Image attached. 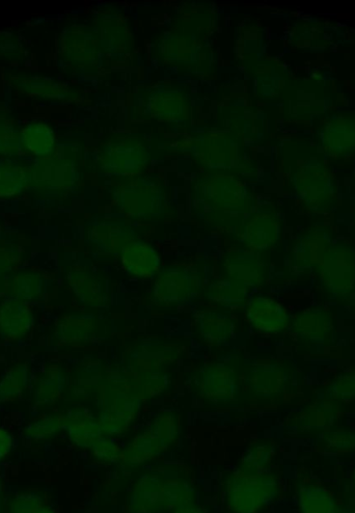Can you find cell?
Masks as SVG:
<instances>
[{
  "label": "cell",
  "instance_id": "6da1fadb",
  "mask_svg": "<svg viewBox=\"0 0 355 513\" xmlns=\"http://www.w3.org/2000/svg\"><path fill=\"white\" fill-rule=\"evenodd\" d=\"M194 208L216 226H233L249 218L252 197L247 184L231 173H208L193 184Z\"/></svg>",
  "mask_w": 355,
  "mask_h": 513
},
{
  "label": "cell",
  "instance_id": "7a4b0ae2",
  "mask_svg": "<svg viewBox=\"0 0 355 513\" xmlns=\"http://www.w3.org/2000/svg\"><path fill=\"white\" fill-rule=\"evenodd\" d=\"M194 501L195 491L186 479L166 471H154L136 481L129 513H165Z\"/></svg>",
  "mask_w": 355,
  "mask_h": 513
},
{
  "label": "cell",
  "instance_id": "3957f363",
  "mask_svg": "<svg viewBox=\"0 0 355 513\" xmlns=\"http://www.w3.org/2000/svg\"><path fill=\"white\" fill-rule=\"evenodd\" d=\"M275 473L253 472L238 468L225 479V503L228 513H261L280 494Z\"/></svg>",
  "mask_w": 355,
  "mask_h": 513
},
{
  "label": "cell",
  "instance_id": "277c9868",
  "mask_svg": "<svg viewBox=\"0 0 355 513\" xmlns=\"http://www.w3.org/2000/svg\"><path fill=\"white\" fill-rule=\"evenodd\" d=\"M114 199L120 210L133 220L159 219L171 207L166 186L152 176L127 179L115 188Z\"/></svg>",
  "mask_w": 355,
  "mask_h": 513
},
{
  "label": "cell",
  "instance_id": "5b68a950",
  "mask_svg": "<svg viewBox=\"0 0 355 513\" xmlns=\"http://www.w3.org/2000/svg\"><path fill=\"white\" fill-rule=\"evenodd\" d=\"M151 154L145 140L132 135L116 137L104 144L98 154L101 172L127 179L141 176L150 164Z\"/></svg>",
  "mask_w": 355,
  "mask_h": 513
},
{
  "label": "cell",
  "instance_id": "8992f818",
  "mask_svg": "<svg viewBox=\"0 0 355 513\" xmlns=\"http://www.w3.org/2000/svg\"><path fill=\"white\" fill-rule=\"evenodd\" d=\"M203 276L195 265H177L163 269L152 289L151 301L160 308L187 305L197 299Z\"/></svg>",
  "mask_w": 355,
  "mask_h": 513
},
{
  "label": "cell",
  "instance_id": "52a82bcc",
  "mask_svg": "<svg viewBox=\"0 0 355 513\" xmlns=\"http://www.w3.org/2000/svg\"><path fill=\"white\" fill-rule=\"evenodd\" d=\"M296 193L312 212L330 210L337 199L336 180L331 169L318 161L306 162L294 176Z\"/></svg>",
  "mask_w": 355,
  "mask_h": 513
},
{
  "label": "cell",
  "instance_id": "ba28073f",
  "mask_svg": "<svg viewBox=\"0 0 355 513\" xmlns=\"http://www.w3.org/2000/svg\"><path fill=\"white\" fill-rule=\"evenodd\" d=\"M193 156L207 170L234 171L243 167L240 141L227 130L200 134L193 144Z\"/></svg>",
  "mask_w": 355,
  "mask_h": 513
},
{
  "label": "cell",
  "instance_id": "9c48e42d",
  "mask_svg": "<svg viewBox=\"0 0 355 513\" xmlns=\"http://www.w3.org/2000/svg\"><path fill=\"white\" fill-rule=\"evenodd\" d=\"M30 173L29 188L44 197L66 194L77 178L73 157L59 152L58 149L36 160Z\"/></svg>",
  "mask_w": 355,
  "mask_h": 513
},
{
  "label": "cell",
  "instance_id": "30bf717a",
  "mask_svg": "<svg viewBox=\"0 0 355 513\" xmlns=\"http://www.w3.org/2000/svg\"><path fill=\"white\" fill-rule=\"evenodd\" d=\"M320 285L335 299H344L355 288V252L347 246L333 245L318 268Z\"/></svg>",
  "mask_w": 355,
  "mask_h": 513
},
{
  "label": "cell",
  "instance_id": "8fae6325",
  "mask_svg": "<svg viewBox=\"0 0 355 513\" xmlns=\"http://www.w3.org/2000/svg\"><path fill=\"white\" fill-rule=\"evenodd\" d=\"M203 33L199 27L183 23L166 34L159 45L160 56L173 66L199 67L205 57Z\"/></svg>",
  "mask_w": 355,
  "mask_h": 513
},
{
  "label": "cell",
  "instance_id": "7c38bea8",
  "mask_svg": "<svg viewBox=\"0 0 355 513\" xmlns=\"http://www.w3.org/2000/svg\"><path fill=\"white\" fill-rule=\"evenodd\" d=\"M101 47L94 30L72 25L61 37V56L64 63L78 72H93L99 65Z\"/></svg>",
  "mask_w": 355,
  "mask_h": 513
},
{
  "label": "cell",
  "instance_id": "4fadbf2b",
  "mask_svg": "<svg viewBox=\"0 0 355 513\" xmlns=\"http://www.w3.org/2000/svg\"><path fill=\"white\" fill-rule=\"evenodd\" d=\"M8 84L18 93L51 101H74L77 94L61 81L23 70H7Z\"/></svg>",
  "mask_w": 355,
  "mask_h": 513
},
{
  "label": "cell",
  "instance_id": "5bb4252c",
  "mask_svg": "<svg viewBox=\"0 0 355 513\" xmlns=\"http://www.w3.org/2000/svg\"><path fill=\"white\" fill-rule=\"evenodd\" d=\"M177 344L161 340H146L135 344L125 357V370L153 371L161 370L176 362L180 355Z\"/></svg>",
  "mask_w": 355,
  "mask_h": 513
},
{
  "label": "cell",
  "instance_id": "9a60e30c",
  "mask_svg": "<svg viewBox=\"0 0 355 513\" xmlns=\"http://www.w3.org/2000/svg\"><path fill=\"white\" fill-rule=\"evenodd\" d=\"M199 394L213 403L231 401L237 394V378L234 369L226 363H211L196 375Z\"/></svg>",
  "mask_w": 355,
  "mask_h": 513
},
{
  "label": "cell",
  "instance_id": "2e32d148",
  "mask_svg": "<svg viewBox=\"0 0 355 513\" xmlns=\"http://www.w3.org/2000/svg\"><path fill=\"white\" fill-rule=\"evenodd\" d=\"M67 282L81 304L92 308L108 306V282L103 275L84 266H73L67 274Z\"/></svg>",
  "mask_w": 355,
  "mask_h": 513
},
{
  "label": "cell",
  "instance_id": "e0dca14e",
  "mask_svg": "<svg viewBox=\"0 0 355 513\" xmlns=\"http://www.w3.org/2000/svg\"><path fill=\"white\" fill-rule=\"evenodd\" d=\"M325 154L346 159L355 153V115H341L326 122L319 131Z\"/></svg>",
  "mask_w": 355,
  "mask_h": 513
},
{
  "label": "cell",
  "instance_id": "ac0fdd59",
  "mask_svg": "<svg viewBox=\"0 0 355 513\" xmlns=\"http://www.w3.org/2000/svg\"><path fill=\"white\" fill-rule=\"evenodd\" d=\"M101 413L122 418L131 423L141 408V399L128 389L124 374L108 376L100 391Z\"/></svg>",
  "mask_w": 355,
  "mask_h": 513
},
{
  "label": "cell",
  "instance_id": "d6986e66",
  "mask_svg": "<svg viewBox=\"0 0 355 513\" xmlns=\"http://www.w3.org/2000/svg\"><path fill=\"white\" fill-rule=\"evenodd\" d=\"M333 246L331 234L314 228L300 237L291 253V268L296 272L318 269L325 253Z\"/></svg>",
  "mask_w": 355,
  "mask_h": 513
},
{
  "label": "cell",
  "instance_id": "ffe728a7",
  "mask_svg": "<svg viewBox=\"0 0 355 513\" xmlns=\"http://www.w3.org/2000/svg\"><path fill=\"white\" fill-rule=\"evenodd\" d=\"M282 223L279 215L273 212H259L245 220L242 239L254 252L275 247L280 240Z\"/></svg>",
  "mask_w": 355,
  "mask_h": 513
},
{
  "label": "cell",
  "instance_id": "44dd1931",
  "mask_svg": "<svg viewBox=\"0 0 355 513\" xmlns=\"http://www.w3.org/2000/svg\"><path fill=\"white\" fill-rule=\"evenodd\" d=\"M247 318L256 331L263 334H280L289 327L287 310L269 297L257 296L249 302Z\"/></svg>",
  "mask_w": 355,
  "mask_h": 513
},
{
  "label": "cell",
  "instance_id": "7402d4cb",
  "mask_svg": "<svg viewBox=\"0 0 355 513\" xmlns=\"http://www.w3.org/2000/svg\"><path fill=\"white\" fill-rule=\"evenodd\" d=\"M291 374L284 365L278 363L258 365L252 368L247 377L250 391L263 399H277L285 392Z\"/></svg>",
  "mask_w": 355,
  "mask_h": 513
},
{
  "label": "cell",
  "instance_id": "603a6c76",
  "mask_svg": "<svg viewBox=\"0 0 355 513\" xmlns=\"http://www.w3.org/2000/svg\"><path fill=\"white\" fill-rule=\"evenodd\" d=\"M121 262L125 272L140 280L155 277L160 268V256L148 242L135 239L121 253Z\"/></svg>",
  "mask_w": 355,
  "mask_h": 513
},
{
  "label": "cell",
  "instance_id": "cb8c5ba5",
  "mask_svg": "<svg viewBox=\"0 0 355 513\" xmlns=\"http://www.w3.org/2000/svg\"><path fill=\"white\" fill-rule=\"evenodd\" d=\"M89 237L96 252L105 257L121 255L129 243L136 239L131 228L116 222H103L93 226Z\"/></svg>",
  "mask_w": 355,
  "mask_h": 513
},
{
  "label": "cell",
  "instance_id": "d4e9b609",
  "mask_svg": "<svg viewBox=\"0 0 355 513\" xmlns=\"http://www.w3.org/2000/svg\"><path fill=\"white\" fill-rule=\"evenodd\" d=\"M228 279L245 287H256L265 278V265L254 251H234L225 259Z\"/></svg>",
  "mask_w": 355,
  "mask_h": 513
},
{
  "label": "cell",
  "instance_id": "484cf974",
  "mask_svg": "<svg viewBox=\"0 0 355 513\" xmlns=\"http://www.w3.org/2000/svg\"><path fill=\"white\" fill-rule=\"evenodd\" d=\"M62 427L80 448L92 449L103 437L98 419L86 409H73L62 415Z\"/></svg>",
  "mask_w": 355,
  "mask_h": 513
},
{
  "label": "cell",
  "instance_id": "4316f807",
  "mask_svg": "<svg viewBox=\"0 0 355 513\" xmlns=\"http://www.w3.org/2000/svg\"><path fill=\"white\" fill-rule=\"evenodd\" d=\"M334 330V316L323 308H311L297 314L292 323V334L302 341L314 342L330 337Z\"/></svg>",
  "mask_w": 355,
  "mask_h": 513
},
{
  "label": "cell",
  "instance_id": "83f0119b",
  "mask_svg": "<svg viewBox=\"0 0 355 513\" xmlns=\"http://www.w3.org/2000/svg\"><path fill=\"white\" fill-rule=\"evenodd\" d=\"M97 328L98 323L94 316L67 315L58 321L54 340L60 346H83L95 339Z\"/></svg>",
  "mask_w": 355,
  "mask_h": 513
},
{
  "label": "cell",
  "instance_id": "f1b7e54d",
  "mask_svg": "<svg viewBox=\"0 0 355 513\" xmlns=\"http://www.w3.org/2000/svg\"><path fill=\"white\" fill-rule=\"evenodd\" d=\"M148 107L151 117L161 122H178L189 117V98L182 90L155 91L149 97Z\"/></svg>",
  "mask_w": 355,
  "mask_h": 513
},
{
  "label": "cell",
  "instance_id": "f546056e",
  "mask_svg": "<svg viewBox=\"0 0 355 513\" xmlns=\"http://www.w3.org/2000/svg\"><path fill=\"white\" fill-rule=\"evenodd\" d=\"M33 308L18 300L0 305V335L10 341L24 338L32 331Z\"/></svg>",
  "mask_w": 355,
  "mask_h": 513
},
{
  "label": "cell",
  "instance_id": "4dcf8cb0",
  "mask_svg": "<svg viewBox=\"0 0 355 513\" xmlns=\"http://www.w3.org/2000/svg\"><path fill=\"white\" fill-rule=\"evenodd\" d=\"M338 403L331 399L318 400L300 411L293 419V425L303 432H325L339 420Z\"/></svg>",
  "mask_w": 355,
  "mask_h": 513
},
{
  "label": "cell",
  "instance_id": "1f68e13d",
  "mask_svg": "<svg viewBox=\"0 0 355 513\" xmlns=\"http://www.w3.org/2000/svg\"><path fill=\"white\" fill-rule=\"evenodd\" d=\"M202 339L211 346H225L235 333V320L227 313L203 310L195 316Z\"/></svg>",
  "mask_w": 355,
  "mask_h": 513
},
{
  "label": "cell",
  "instance_id": "d6a6232c",
  "mask_svg": "<svg viewBox=\"0 0 355 513\" xmlns=\"http://www.w3.org/2000/svg\"><path fill=\"white\" fill-rule=\"evenodd\" d=\"M94 29L101 50L106 53L123 52L128 48L129 29L120 14L106 13L96 20Z\"/></svg>",
  "mask_w": 355,
  "mask_h": 513
},
{
  "label": "cell",
  "instance_id": "836d02e7",
  "mask_svg": "<svg viewBox=\"0 0 355 513\" xmlns=\"http://www.w3.org/2000/svg\"><path fill=\"white\" fill-rule=\"evenodd\" d=\"M170 375L163 370L129 371L124 377L128 389L139 399H150L165 392L170 385Z\"/></svg>",
  "mask_w": 355,
  "mask_h": 513
},
{
  "label": "cell",
  "instance_id": "e575fe53",
  "mask_svg": "<svg viewBox=\"0 0 355 513\" xmlns=\"http://www.w3.org/2000/svg\"><path fill=\"white\" fill-rule=\"evenodd\" d=\"M297 498L299 513H344L332 492L318 484L300 485Z\"/></svg>",
  "mask_w": 355,
  "mask_h": 513
},
{
  "label": "cell",
  "instance_id": "d590c367",
  "mask_svg": "<svg viewBox=\"0 0 355 513\" xmlns=\"http://www.w3.org/2000/svg\"><path fill=\"white\" fill-rule=\"evenodd\" d=\"M20 147L39 157L52 154L57 149L56 133L45 122H34L20 131Z\"/></svg>",
  "mask_w": 355,
  "mask_h": 513
},
{
  "label": "cell",
  "instance_id": "8d00e7d4",
  "mask_svg": "<svg viewBox=\"0 0 355 513\" xmlns=\"http://www.w3.org/2000/svg\"><path fill=\"white\" fill-rule=\"evenodd\" d=\"M168 448L147 430L144 434L135 437L122 451L120 462L126 468L139 467Z\"/></svg>",
  "mask_w": 355,
  "mask_h": 513
},
{
  "label": "cell",
  "instance_id": "74e56055",
  "mask_svg": "<svg viewBox=\"0 0 355 513\" xmlns=\"http://www.w3.org/2000/svg\"><path fill=\"white\" fill-rule=\"evenodd\" d=\"M206 296L213 304L228 308H241L249 302V288L230 279L215 280L206 288Z\"/></svg>",
  "mask_w": 355,
  "mask_h": 513
},
{
  "label": "cell",
  "instance_id": "f35d334b",
  "mask_svg": "<svg viewBox=\"0 0 355 513\" xmlns=\"http://www.w3.org/2000/svg\"><path fill=\"white\" fill-rule=\"evenodd\" d=\"M31 173L19 162L0 160V199L13 198L29 188Z\"/></svg>",
  "mask_w": 355,
  "mask_h": 513
},
{
  "label": "cell",
  "instance_id": "ab89813d",
  "mask_svg": "<svg viewBox=\"0 0 355 513\" xmlns=\"http://www.w3.org/2000/svg\"><path fill=\"white\" fill-rule=\"evenodd\" d=\"M65 387V376L60 366L49 365L45 368L35 387V402L39 407L56 402Z\"/></svg>",
  "mask_w": 355,
  "mask_h": 513
},
{
  "label": "cell",
  "instance_id": "60d3db41",
  "mask_svg": "<svg viewBox=\"0 0 355 513\" xmlns=\"http://www.w3.org/2000/svg\"><path fill=\"white\" fill-rule=\"evenodd\" d=\"M6 290L18 301L33 302L42 295L43 281L35 273H19L7 281Z\"/></svg>",
  "mask_w": 355,
  "mask_h": 513
},
{
  "label": "cell",
  "instance_id": "b9f144b4",
  "mask_svg": "<svg viewBox=\"0 0 355 513\" xmlns=\"http://www.w3.org/2000/svg\"><path fill=\"white\" fill-rule=\"evenodd\" d=\"M29 380V367L16 365L4 374L0 381V403L17 400L23 393Z\"/></svg>",
  "mask_w": 355,
  "mask_h": 513
},
{
  "label": "cell",
  "instance_id": "7bdbcfd3",
  "mask_svg": "<svg viewBox=\"0 0 355 513\" xmlns=\"http://www.w3.org/2000/svg\"><path fill=\"white\" fill-rule=\"evenodd\" d=\"M62 429V415L48 414L27 425L24 434L36 442H43L57 437Z\"/></svg>",
  "mask_w": 355,
  "mask_h": 513
},
{
  "label": "cell",
  "instance_id": "ee69618b",
  "mask_svg": "<svg viewBox=\"0 0 355 513\" xmlns=\"http://www.w3.org/2000/svg\"><path fill=\"white\" fill-rule=\"evenodd\" d=\"M148 430L157 439L170 447L176 442L179 436V416L172 412L160 413L155 417Z\"/></svg>",
  "mask_w": 355,
  "mask_h": 513
},
{
  "label": "cell",
  "instance_id": "f6af8a7d",
  "mask_svg": "<svg viewBox=\"0 0 355 513\" xmlns=\"http://www.w3.org/2000/svg\"><path fill=\"white\" fill-rule=\"evenodd\" d=\"M275 453V448L270 444L255 445L243 455L240 468L253 472L268 471Z\"/></svg>",
  "mask_w": 355,
  "mask_h": 513
},
{
  "label": "cell",
  "instance_id": "bcb514c9",
  "mask_svg": "<svg viewBox=\"0 0 355 513\" xmlns=\"http://www.w3.org/2000/svg\"><path fill=\"white\" fill-rule=\"evenodd\" d=\"M326 399L336 402H349L355 400V370L339 375L326 390Z\"/></svg>",
  "mask_w": 355,
  "mask_h": 513
},
{
  "label": "cell",
  "instance_id": "7dc6e473",
  "mask_svg": "<svg viewBox=\"0 0 355 513\" xmlns=\"http://www.w3.org/2000/svg\"><path fill=\"white\" fill-rule=\"evenodd\" d=\"M20 148V131L12 121L0 116V155L17 154Z\"/></svg>",
  "mask_w": 355,
  "mask_h": 513
},
{
  "label": "cell",
  "instance_id": "c3c4849f",
  "mask_svg": "<svg viewBox=\"0 0 355 513\" xmlns=\"http://www.w3.org/2000/svg\"><path fill=\"white\" fill-rule=\"evenodd\" d=\"M323 442L327 447L336 452L355 451V430L335 429L325 431L323 434Z\"/></svg>",
  "mask_w": 355,
  "mask_h": 513
},
{
  "label": "cell",
  "instance_id": "681fc988",
  "mask_svg": "<svg viewBox=\"0 0 355 513\" xmlns=\"http://www.w3.org/2000/svg\"><path fill=\"white\" fill-rule=\"evenodd\" d=\"M25 53L18 36L13 32H0V59L20 61Z\"/></svg>",
  "mask_w": 355,
  "mask_h": 513
},
{
  "label": "cell",
  "instance_id": "f907efd6",
  "mask_svg": "<svg viewBox=\"0 0 355 513\" xmlns=\"http://www.w3.org/2000/svg\"><path fill=\"white\" fill-rule=\"evenodd\" d=\"M92 453L100 463L115 464L120 462L122 451L111 439L102 437L92 448Z\"/></svg>",
  "mask_w": 355,
  "mask_h": 513
},
{
  "label": "cell",
  "instance_id": "816d5d0a",
  "mask_svg": "<svg viewBox=\"0 0 355 513\" xmlns=\"http://www.w3.org/2000/svg\"><path fill=\"white\" fill-rule=\"evenodd\" d=\"M43 504L45 501L38 494H19L9 501L7 508L9 513H31Z\"/></svg>",
  "mask_w": 355,
  "mask_h": 513
},
{
  "label": "cell",
  "instance_id": "f5cc1de1",
  "mask_svg": "<svg viewBox=\"0 0 355 513\" xmlns=\"http://www.w3.org/2000/svg\"><path fill=\"white\" fill-rule=\"evenodd\" d=\"M20 263L21 255L16 249L0 248V274L13 272Z\"/></svg>",
  "mask_w": 355,
  "mask_h": 513
},
{
  "label": "cell",
  "instance_id": "db71d44e",
  "mask_svg": "<svg viewBox=\"0 0 355 513\" xmlns=\"http://www.w3.org/2000/svg\"><path fill=\"white\" fill-rule=\"evenodd\" d=\"M14 439L10 432L0 426V461L7 457L13 449Z\"/></svg>",
  "mask_w": 355,
  "mask_h": 513
},
{
  "label": "cell",
  "instance_id": "11a10c76",
  "mask_svg": "<svg viewBox=\"0 0 355 513\" xmlns=\"http://www.w3.org/2000/svg\"><path fill=\"white\" fill-rule=\"evenodd\" d=\"M172 513H204V511L195 503H191L176 508Z\"/></svg>",
  "mask_w": 355,
  "mask_h": 513
},
{
  "label": "cell",
  "instance_id": "9f6ffc18",
  "mask_svg": "<svg viewBox=\"0 0 355 513\" xmlns=\"http://www.w3.org/2000/svg\"><path fill=\"white\" fill-rule=\"evenodd\" d=\"M8 510L6 506V496H5V484L2 478H0V513H6Z\"/></svg>",
  "mask_w": 355,
  "mask_h": 513
},
{
  "label": "cell",
  "instance_id": "6f0895ef",
  "mask_svg": "<svg viewBox=\"0 0 355 513\" xmlns=\"http://www.w3.org/2000/svg\"><path fill=\"white\" fill-rule=\"evenodd\" d=\"M31 513H58V512L45 503L42 506L33 510Z\"/></svg>",
  "mask_w": 355,
  "mask_h": 513
},
{
  "label": "cell",
  "instance_id": "680465c9",
  "mask_svg": "<svg viewBox=\"0 0 355 513\" xmlns=\"http://www.w3.org/2000/svg\"><path fill=\"white\" fill-rule=\"evenodd\" d=\"M7 280L4 275L0 274V293H3L6 290Z\"/></svg>",
  "mask_w": 355,
  "mask_h": 513
},
{
  "label": "cell",
  "instance_id": "91938a15",
  "mask_svg": "<svg viewBox=\"0 0 355 513\" xmlns=\"http://www.w3.org/2000/svg\"><path fill=\"white\" fill-rule=\"evenodd\" d=\"M352 481H353V485H354V489H355V469L352 474Z\"/></svg>",
  "mask_w": 355,
  "mask_h": 513
}]
</instances>
